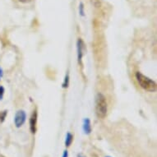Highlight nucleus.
Masks as SVG:
<instances>
[{"label": "nucleus", "mask_w": 157, "mask_h": 157, "mask_svg": "<svg viewBox=\"0 0 157 157\" xmlns=\"http://www.w3.org/2000/svg\"><path fill=\"white\" fill-rule=\"evenodd\" d=\"M94 43L92 48L94 49L95 61L98 62V65L102 66L105 62V43L103 33L101 31L100 22L97 20L94 21Z\"/></svg>", "instance_id": "f257e3e1"}, {"label": "nucleus", "mask_w": 157, "mask_h": 157, "mask_svg": "<svg viewBox=\"0 0 157 157\" xmlns=\"http://www.w3.org/2000/svg\"><path fill=\"white\" fill-rule=\"evenodd\" d=\"M108 113V103L106 101L105 96L98 93L95 97V113L99 119H105Z\"/></svg>", "instance_id": "f03ea898"}, {"label": "nucleus", "mask_w": 157, "mask_h": 157, "mask_svg": "<svg viewBox=\"0 0 157 157\" xmlns=\"http://www.w3.org/2000/svg\"><path fill=\"white\" fill-rule=\"evenodd\" d=\"M136 78L137 82L140 85V86L143 89V90L150 91V92H154L156 90L157 86L155 82L151 80L147 76H145L142 72H137L136 73Z\"/></svg>", "instance_id": "7ed1b4c3"}, {"label": "nucleus", "mask_w": 157, "mask_h": 157, "mask_svg": "<svg viewBox=\"0 0 157 157\" xmlns=\"http://www.w3.org/2000/svg\"><path fill=\"white\" fill-rule=\"evenodd\" d=\"M86 50L85 44L81 38L77 40V61H78V64L81 67H83L82 63V59L83 55H84V52Z\"/></svg>", "instance_id": "20e7f679"}, {"label": "nucleus", "mask_w": 157, "mask_h": 157, "mask_svg": "<svg viewBox=\"0 0 157 157\" xmlns=\"http://www.w3.org/2000/svg\"><path fill=\"white\" fill-rule=\"evenodd\" d=\"M26 120V113L24 110H18L14 117V124L17 128H21Z\"/></svg>", "instance_id": "39448f33"}, {"label": "nucleus", "mask_w": 157, "mask_h": 157, "mask_svg": "<svg viewBox=\"0 0 157 157\" xmlns=\"http://www.w3.org/2000/svg\"><path fill=\"white\" fill-rule=\"evenodd\" d=\"M37 111L36 109L33 111L30 119V129L31 133H36V128H37Z\"/></svg>", "instance_id": "423d86ee"}, {"label": "nucleus", "mask_w": 157, "mask_h": 157, "mask_svg": "<svg viewBox=\"0 0 157 157\" xmlns=\"http://www.w3.org/2000/svg\"><path fill=\"white\" fill-rule=\"evenodd\" d=\"M83 131H84V133L86 134V135H89V134L91 132V124H90V120L89 119H85L83 120Z\"/></svg>", "instance_id": "0eeeda50"}, {"label": "nucleus", "mask_w": 157, "mask_h": 157, "mask_svg": "<svg viewBox=\"0 0 157 157\" xmlns=\"http://www.w3.org/2000/svg\"><path fill=\"white\" fill-rule=\"evenodd\" d=\"M73 141V136L71 132H67L66 135V140H65V146L67 147H70Z\"/></svg>", "instance_id": "6e6552de"}, {"label": "nucleus", "mask_w": 157, "mask_h": 157, "mask_svg": "<svg viewBox=\"0 0 157 157\" xmlns=\"http://www.w3.org/2000/svg\"><path fill=\"white\" fill-rule=\"evenodd\" d=\"M68 82H69V76H68V74H67L66 75V77H65L64 82L63 84V88H67V86H68Z\"/></svg>", "instance_id": "1a4fd4ad"}, {"label": "nucleus", "mask_w": 157, "mask_h": 157, "mask_svg": "<svg viewBox=\"0 0 157 157\" xmlns=\"http://www.w3.org/2000/svg\"><path fill=\"white\" fill-rule=\"evenodd\" d=\"M6 115H7V111H3V112H1L0 113V121L3 122L4 119L6 118Z\"/></svg>", "instance_id": "9d476101"}, {"label": "nucleus", "mask_w": 157, "mask_h": 157, "mask_svg": "<svg viewBox=\"0 0 157 157\" xmlns=\"http://www.w3.org/2000/svg\"><path fill=\"white\" fill-rule=\"evenodd\" d=\"M4 95V88L2 86H0V100H2Z\"/></svg>", "instance_id": "9b49d317"}, {"label": "nucleus", "mask_w": 157, "mask_h": 157, "mask_svg": "<svg viewBox=\"0 0 157 157\" xmlns=\"http://www.w3.org/2000/svg\"><path fill=\"white\" fill-rule=\"evenodd\" d=\"M18 1L22 3H30L31 0H18Z\"/></svg>", "instance_id": "f8f14e48"}, {"label": "nucleus", "mask_w": 157, "mask_h": 157, "mask_svg": "<svg viewBox=\"0 0 157 157\" xmlns=\"http://www.w3.org/2000/svg\"><path fill=\"white\" fill-rule=\"evenodd\" d=\"M80 13H81V15H84V12H83V5L82 4H81L80 6Z\"/></svg>", "instance_id": "ddd939ff"}, {"label": "nucleus", "mask_w": 157, "mask_h": 157, "mask_svg": "<svg viewBox=\"0 0 157 157\" xmlns=\"http://www.w3.org/2000/svg\"><path fill=\"white\" fill-rule=\"evenodd\" d=\"M67 156H68V152H67V151H64L62 157H67Z\"/></svg>", "instance_id": "4468645a"}, {"label": "nucleus", "mask_w": 157, "mask_h": 157, "mask_svg": "<svg viewBox=\"0 0 157 157\" xmlns=\"http://www.w3.org/2000/svg\"><path fill=\"white\" fill-rule=\"evenodd\" d=\"M3 69H2V68H1V67H0V80H1V78H2V77H3Z\"/></svg>", "instance_id": "2eb2a0df"}, {"label": "nucleus", "mask_w": 157, "mask_h": 157, "mask_svg": "<svg viewBox=\"0 0 157 157\" xmlns=\"http://www.w3.org/2000/svg\"><path fill=\"white\" fill-rule=\"evenodd\" d=\"M77 156H78V157H82V155H78Z\"/></svg>", "instance_id": "dca6fc26"}, {"label": "nucleus", "mask_w": 157, "mask_h": 157, "mask_svg": "<svg viewBox=\"0 0 157 157\" xmlns=\"http://www.w3.org/2000/svg\"><path fill=\"white\" fill-rule=\"evenodd\" d=\"M106 157H109V156H106Z\"/></svg>", "instance_id": "f3484780"}]
</instances>
